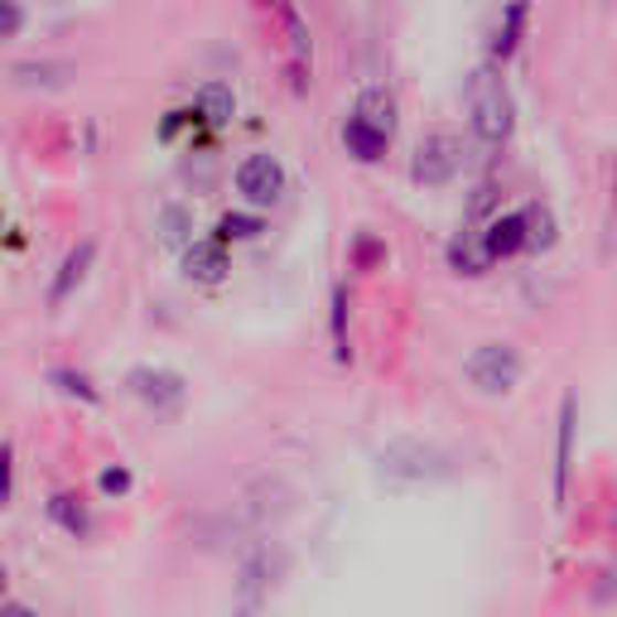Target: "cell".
I'll return each instance as SVG.
<instances>
[{"label":"cell","mask_w":617,"mask_h":617,"mask_svg":"<svg viewBox=\"0 0 617 617\" xmlns=\"http://www.w3.org/2000/svg\"><path fill=\"white\" fill-rule=\"evenodd\" d=\"M468 116H472V136L482 146H507L511 126H517V107H511V92L497 77V68H472L468 77Z\"/></svg>","instance_id":"1"},{"label":"cell","mask_w":617,"mask_h":617,"mask_svg":"<svg viewBox=\"0 0 617 617\" xmlns=\"http://www.w3.org/2000/svg\"><path fill=\"white\" fill-rule=\"evenodd\" d=\"M382 478L396 482V488H405V482H435L449 472V454L435 449V444L425 439H391L382 449Z\"/></svg>","instance_id":"2"},{"label":"cell","mask_w":617,"mask_h":617,"mask_svg":"<svg viewBox=\"0 0 617 617\" xmlns=\"http://www.w3.org/2000/svg\"><path fill=\"white\" fill-rule=\"evenodd\" d=\"M464 372L482 396H507V391L521 382V352L511 343H482V348L468 352Z\"/></svg>","instance_id":"3"},{"label":"cell","mask_w":617,"mask_h":617,"mask_svg":"<svg viewBox=\"0 0 617 617\" xmlns=\"http://www.w3.org/2000/svg\"><path fill=\"white\" fill-rule=\"evenodd\" d=\"M458 164H464V146H458L449 130H439V136L419 140L411 174H415V183H425V189H439V183H449L458 174Z\"/></svg>","instance_id":"4"},{"label":"cell","mask_w":617,"mask_h":617,"mask_svg":"<svg viewBox=\"0 0 617 617\" xmlns=\"http://www.w3.org/2000/svg\"><path fill=\"white\" fill-rule=\"evenodd\" d=\"M236 189H242V199L252 208H275L285 193V169L275 155H252V160H242L236 169Z\"/></svg>","instance_id":"5"},{"label":"cell","mask_w":617,"mask_h":617,"mask_svg":"<svg viewBox=\"0 0 617 617\" xmlns=\"http://www.w3.org/2000/svg\"><path fill=\"white\" fill-rule=\"evenodd\" d=\"M126 386L136 391V401H146L150 411H174L183 401V376L169 372V366H136L126 376Z\"/></svg>","instance_id":"6"},{"label":"cell","mask_w":617,"mask_h":617,"mask_svg":"<svg viewBox=\"0 0 617 617\" xmlns=\"http://www.w3.org/2000/svg\"><path fill=\"white\" fill-rule=\"evenodd\" d=\"M492 246H488V232H458L449 242V266L458 275H488L492 266Z\"/></svg>","instance_id":"7"},{"label":"cell","mask_w":617,"mask_h":617,"mask_svg":"<svg viewBox=\"0 0 617 617\" xmlns=\"http://www.w3.org/2000/svg\"><path fill=\"white\" fill-rule=\"evenodd\" d=\"M183 270H189V280H199V285H217L222 275H227V246L222 242H193L189 252H183Z\"/></svg>","instance_id":"8"},{"label":"cell","mask_w":617,"mask_h":617,"mask_svg":"<svg viewBox=\"0 0 617 617\" xmlns=\"http://www.w3.org/2000/svg\"><path fill=\"white\" fill-rule=\"evenodd\" d=\"M570 458H574V396H564L555 435V507H564V492H570Z\"/></svg>","instance_id":"9"},{"label":"cell","mask_w":617,"mask_h":617,"mask_svg":"<svg viewBox=\"0 0 617 617\" xmlns=\"http://www.w3.org/2000/svg\"><path fill=\"white\" fill-rule=\"evenodd\" d=\"M352 116L366 121L372 130H382V136H391V130H396V97H391L386 87H366L358 97V107H352Z\"/></svg>","instance_id":"10"},{"label":"cell","mask_w":617,"mask_h":617,"mask_svg":"<svg viewBox=\"0 0 617 617\" xmlns=\"http://www.w3.org/2000/svg\"><path fill=\"white\" fill-rule=\"evenodd\" d=\"M92 256H97V242H77L68 256H63V266H58V280H54V305H63L77 285H83V275H87V266H92Z\"/></svg>","instance_id":"11"},{"label":"cell","mask_w":617,"mask_h":617,"mask_svg":"<svg viewBox=\"0 0 617 617\" xmlns=\"http://www.w3.org/2000/svg\"><path fill=\"white\" fill-rule=\"evenodd\" d=\"M343 146H348V155H358L362 164H376V160L386 155L391 136H382V130H372L366 121H358V116H348V126H343Z\"/></svg>","instance_id":"12"},{"label":"cell","mask_w":617,"mask_h":617,"mask_svg":"<svg viewBox=\"0 0 617 617\" xmlns=\"http://www.w3.org/2000/svg\"><path fill=\"white\" fill-rule=\"evenodd\" d=\"M488 246H492V256H517V252H526V222H521V213L492 217V222H488Z\"/></svg>","instance_id":"13"},{"label":"cell","mask_w":617,"mask_h":617,"mask_svg":"<svg viewBox=\"0 0 617 617\" xmlns=\"http://www.w3.org/2000/svg\"><path fill=\"white\" fill-rule=\"evenodd\" d=\"M521 222H526V252H550V246H555L560 227H555V213H550L545 203H526L521 208Z\"/></svg>","instance_id":"14"},{"label":"cell","mask_w":617,"mask_h":617,"mask_svg":"<svg viewBox=\"0 0 617 617\" xmlns=\"http://www.w3.org/2000/svg\"><path fill=\"white\" fill-rule=\"evenodd\" d=\"M49 517H54V521H58V526L68 531V535H87V531H92V517H87V507L77 502L73 492H54V497H49Z\"/></svg>","instance_id":"15"},{"label":"cell","mask_w":617,"mask_h":617,"mask_svg":"<svg viewBox=\"0 0 617 617\" xmlns=\"http://www.w3.org/2000/svg\"><path fill=\"white\" fill-rule=\"evenodd\" d=\"M232 111H236V97H232L227 83H208V87L199 92V116H203L208 126H227Z\"/></svg>","instance_id":"16"},{"label":"cell","mask_w":617,"mask_h":617,"mask_svg":"<svg viewBox=\"0 0 617 617\" xmlns=\"http://www.w3.org/2000/svg\"><path fill=\"white\" fill-rule=\"evenodd\" d=\"M521 34H526V0H511L502 30H497V39H492V54L511 58V54H517V44H521Z\"/></svg>","instance_id":"17"},{"label":"cell","mask_w":617,"mask_h":617,"mask_svg":"<svg viewBox=\"0 0 617 617\" xmlns=\"http://www.w3.org/2000/svg\"><path fill=\"white\" fill-rule=\"evenodd\" d=\"M73 68H63V63H15V83L20 87H63L68 83Z\"/></svg>","instance_id":"18"},{"label":"cell","mask_w":617,"mask_h":617,"mask_svg":"<svg viewBox=\"0 0 617 617\" xmlns=\"http://www.w3.org/2000/svg\"><path fill=\"white\" fill-rule=\"evenodd\" d=\"M189 232H193V213L189 208H179V203H169L160 213V242L164 246H183L189 242Z\"/></svg>","instance_id":"19"},{"label":"cell","mask_w":617,"mask_h":617,"mask_svg":"<svg viewBox=\"0 0 617 617\" xmlns=\"http://www.w3.org/2000/svg\"><path fill=\"white\" fill-rule=\"evenodd\" d=\"M333 358L348 362L352 348H348V290H333Z\"/></svg>","instance_id":"20"},{"label":"cell","mask_w":617,"mask_h":617,"mask_svg":"<svg viewBox=\"0 0 617 617\" xmlns=\"http://www.w3.org/2000/svg\"><path fill=\"white\" fill-rule=\"evenodd\" d=\"M256 232H260V217H252V213H227L217 222V242H246Z\"/></svg>","instance_id":"21"},{"label":"cell","mask_w":617,"mask_h":617,"mask_svg":"<svg viewBox=\"0 0 617 617\" xmlns=\"http://www.w3.org/2000/svg\"><path fill=\"white\" fill-rule=\"evenodd\" d=\"M20 24H24L20 0H0V34H6V39H15V34H20Z\"/></svg>","instance_id":"22"},{"label":"cell","mask_w":617,"mask_h":617,"mask_svg":"<svg viewBox=\"0 0 617 617\" xmlns=\"http://www.w3.org/2000/svg\"><path fill=\"white\" fill-rule=\"evenodd\" d=\"M54 382L68 391V396H83V401H97V391H92L87 376H77V372H54Z\"/></svg>","instance_id":"23"},{"label":"cell","mask_w":617,"mask_h":617,"mask_svg":"<svg viewBox=\"0 0 617 617\" xmlns=\"http://www.w3.org/2000/svg\"><path fill=\"white\" fill-rule=\"evenodd\" d=\"M97 488L107 492V497H121V492H130V472H126V468H107V472L97 478Z\"/></svg>","instance_id":"24"},{"label":"cell","mask_w":617,"mask_h":617,"mask_svg":"<svg viewBox=\"0 0 617 617\" xmlns=\"http://www.w3.org/2000/svg\"><path fill=\"white\" fill-rule=\"evenodd\" d=\"M290 20V49H295V58H309V39H305V24H299V15H285Z\"/></svg>","instance_id":"25"},{"label":"cell","mask_w":617,"mask_h":617,"mask_svg":"<svg viewBox=\"0 0 617 617\" xmlns=\"http://www.w3.org/2000/svg\"><path fill=\"white\" fill-rule=\"evenodd\" d=\"M488 208H492V183H482V189L472 193V208H468V213H472V217H482Z\"/></svg>","instance_id":"26"},{"label":"cell","mask_w":617,"mask_h":617,"mask_svg":"<svg viewBox=\"0 0 617 617\" xmlns=\"http://www.w3.org/2000/svg\"><path fill=\"white\" fill-rule=\"evenodd\" d=\"M376 256H382V246H376V242H358V260H362V266H372Z\"/></svg>","instance_id":"27"},{"label":"cell","mask_w":617,"mask_h":617,"mask_svg":"<svg viewBox=\"0 0 617 617\" xmlns=\"http://www.w3.org/2000/svg\"><path fill=\"white\" fill-rule=\"evenodd\" d=\"M0 617H34V613L24 608V603H6V613H0Z\"/></svg>","instance_id":"28"}]
</instances>
